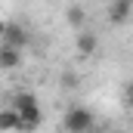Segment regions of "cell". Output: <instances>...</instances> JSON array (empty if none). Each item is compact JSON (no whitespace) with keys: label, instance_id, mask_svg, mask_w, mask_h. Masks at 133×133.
Returning a JSON list of instances; mask_svg holds the SVG:
<instances>
[{"label":"cell","instance_id":"5","mask_svg":"<svg viewBox=\"0 0 133 133\" xmlns=\"http://www.w3.org/2000/svg\"><path fill=\"white\" fill-rule=\"evenodd\" d=\"M16 130H22L19 115H16L12 108H3V111H0V133H16Z\"/></svg>","mask_w":133,"mask_h":133},{"label":"cell","instance_id":"3","mask_svg":"<svg viewBox=\"0 0 133 133\" xmlns=\"http://www.w3.org/2000/svg\"><path fill=\"white\" fill-rule=\"evenodd\" d=\"M28 40H31V34L25 31V25H19V22H6V25H3V37H0V46L22 53V50L28 46Z\"/></svg>","mask_w":133,"mask_h":133},{"label":"cell","instance_id":"1","mask_svg":"<svg viewBox=\"0 0 133 133\" xmlns=\"http://www.w3.org/2000/svg\"><path fill=\"white\" fill-rule=\"evenodd\" d=\"M9 108L19 115L22 130H37V127L43 124V111H40V105H37V96H34V93H16V96L9 99Z\"/></svg>","mask_w":133,"mask_h":133},{"label":"cell","instance_id":"4","mask_svg":"<svg viewBox=\"0 0 133 133\" xmlns=\"http://www.w3.org/2000/svg\"><path fill=\"white\" fill-rule=\"evenodd\" d=\"M130 12H133V3H130V0H115V3L108 6V22L121 25V22H127Z\"/></svg>","mask_w":133,"mask_h":133},{"label":"cell","instance_id":"9","mask_svg":"<svg viewBox=\"0 0 133 133\" xmlns=\"http://www.w3.org/2000/svg\"><path fill=\"white\" fill-rule=\"evenodd\" d=\"M62 87H65V90H74V87H77V74H74V71H65V74H62Z\"/></svg>","mask_w":133,"mask_h":133},{"label":"cell","instance_id":"10","mask_svg":"<svg viewBox=\"0 0 133 133\" xmlns=\"http://www.w3.org/2000/svg\"><path fill=\"white\" fill-rule=\"evenodd\" d=\"M3 25H6V22H3V19H0V37H3Z\"/></svg>","mask_w":133,"mask_h":133},{"label":"cell","instance_id":"6","mask_svg":"<svg viewBox=\"0 0 133 133\" xmlns=\"http://www.w3.org/2000/svg\"><path fill=\"white\" fill-rule=\"evenodd\" d=\"M77 53L81 56H93L96 53V34L93 31H81L77 34Z\"/></svg>","mask_w":133,"mask_h":133},{"label":"cell","instance_id":"8","mask_svg":"<svg viewBox=\"0 0 133 133\" xmlns=\"http://www.w3.org/2000/svg\"><path fill=\"white\" fill-rule=\"evenodd\" d=\"M68 22H71L74 28H84V25H87V9H84V6H68Z\"/></svg>","mask_w":133,"mask_h":133},{"label":"cell","instance_id":"7","mask_svg":"<svg viewBox=\"0 0 133 133\" xmlns=\"http://www.w3.org/2000/svg\"><path fill=\"white\" fill-rule=\"evenodd\" d=\"M19 62H22V53H16V50H6V46H0V68H3V71L16 68Z\"/></svg>","mask_w":133,"mask_h":133},{"label":"cell","instance_id":"2","mask_svg":"<svg viewBox=\"0 0 133 133\" xmlns=\"http://www.w3.org/2000/svg\"><path fill=\"white\" fill-rule=\"evenodd\" d=\"M62 127H65V133H90L96 127V115L90 108H84V105H71L65 111Z\"/></svg>","mask_w":133,"mask_h":133}]
</instances>
